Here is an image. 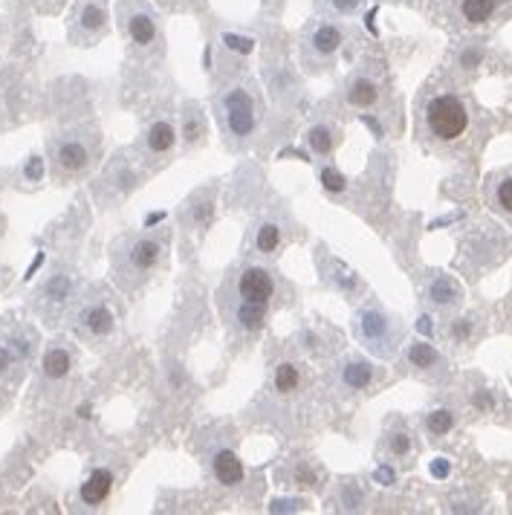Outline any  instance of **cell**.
<instances>
[{"mask_svg":"<svg viewBox=\"0 0 512 515\" xmlns=\"http://www.w3.org/2000/svg\"><path fill=\"white\" fill-rule=\"evenodd\" d=\"M426 119H428V128L435 133L437 140H457L461 133L466 131L469 125V113L461 99L454 96H437L431 99L428 111H426Z\"/></svg>","mask_w":512,"mask_h":515,"instance_id":"6da1fadb","label":"cell"},{"mask_svg":"<svg viewBox=\"0 0 512 515\" xmlns=\"http://www.w3.org/2000/svg\"><path fill=\"white\" fill-rule=\"evenodd\" d=\"M226 107H229V128H232L238 137H247V133L252 131V125H255L249 96H247V93L235 90L232 96L226 99Z\"/></svg>","mask_w":512,"mask_h":515,"instance_id":"7a4b0ae2","label":"cell"},{"mask_svg":"<svg viewBox=\"0 0 512 515\" xmlns=\"http://www.w3.org/2000/svg\"><path fill=\"white\" fill-rule=\"evenodd\" d=\"M238 287H240V295L249 298V302H266V298L273 295V276L261 267H252L240 276Z\"/></svg>","mask_w":512,"mask_h":515,"instance_id":"3957f363","label":"cell"},{"mask_svg":"<svg viewBox=\"0 0 512 515\" xmlns=\"http://www.w3.org/2000/svg\"><path fill=\"white\" fill-rule=\"evenodd\" d=\"M211 466H214V475H218L220 483L226 486H238L240 481H244V464H240V457L235 452H218L211 460Z\"/></svg>","mask_w":512,"mask_h":515,"instance_id":"277c9868","label":"cell"},{"mask_svg":"<svg viewBox=\"0 0 512 515\" xmlns=\"http://www.w3.org/2000/svg\"><path fill=\"white\" fill-rule=\"evenodd\" d=\"M128 35H130L133 44H139V47L154 44L157 41V18L145 9L133 12V15L128 18Z\"/></svg>","mask_w":512,"mask_h":515,"instance_id":"5b68a950","label":"cell"},{"mask_svg":"<svg viewBox=\"0 0 512 515\" xmlns=\"http://www.w3.org/2000/svg\"><path fill=\"white\" fill-rule=\"evenodd\" d=\"M111 486H113V475L107 469H99V472H93L90 481L82 486V501L90 507H96L102 504V501L111 495Z\"/></svg>","mask_w":512,"mask_h":515,"instance_id":"8992f818","label":"cell"},{"mask_svg":"<svg viewBox=\"0 0 512 515\" xmlns=\"http://www.w3.org/2000/svg\"><path fill=\"white\" fill-rule=\"evenodd\" d=\"M104 0L99 4V0H90V4L82 6V12H78V30L87 32V35H96V32H104Z\"/></svg>","mask_w":512,"mask_h":515,"instance_id":"52a82bcc","label":"cell"},{"mask_svg":"<svg viewBox=\"0 0 512 515\" xmlns=\"http://www.w3.org/2000/svg\"><path fill=\"white\" fill-rule=\"evenodd\" d=\"M385 333H388V321L382 313L368 310V313L359 316V336L365 339V342H371V348H376V342H382Z\"/></svg>","mask_w":512,"mask_h":515,"instance_id":"ba28073f","label":"cell"},{"mask_svg":"<svg viewBox=\"0 0 512 515\" xmlns=\"http://www.w3.org/2000/svg\"><path fill=\"white\" fill-rule=\"evenodd\" d=\"M310 44H313V52H319V56H333V52L339 50V44H342V32L336 30V26H330V23H321V26H316L313 41H310Z\"/></svg>","mask_w":512,"mask_h":515,"instance_id":"9c48e42d","label":"cell"},{"mask_svg":"<svg viewBox=\"0 0 512 515\" xmlns=\"http://www.w3.org/2000/svg\"><path fill=\"white\" fill-rule=\"evenodd\" d=\"M342 379H345V385L350 388V391H362V388H368L371 385V379H373V368L368 362H362V359H356V362H347L345 365V374H342Z\"/></svg>","mask_w":512,"mask_h":515,"instance_id":"30bf717a","label":"cell"},{"mask_svg":"<svg viewBox=\"0 0 512 515\" xmlns=\"http://www.w3.org/2000/svg\"><path fill=\"white\" fill-rule=\"evenodd\" d=\"M58 162L64 171H82L87 168V148L78 142H67L58 148Z\"/></svg>","mask_w":512,"mask_h":515,"instance_id":"8fae6325","label":"cell"},{"mask_svg":"<svg viewBox=\"0 0 512 515\" xmlns=\"http://www.w3.org/2000/svg\"><path fill=\"white\" fill-rule=\"evenodd\" d=\"M174 140H177V133L168 125V122H157V125L148 131V148H151L154 154H166L174 148Z\"/></svg>","mask_w":512,"mask_h":515,"instance_id":"7c38bea8","label":"cell"},{"mask_svg":"<svg viewBox=\"0 0 512 515\" xmlns=\"http://www.w3.org/2000/svg\"><path fill=\"white\" fill-rule=\"evenodd\" d=\"M264 316H266V302H249V298H247V302L240 304V310H238L240 328H247V330H258Z\"/></svg>","mask_w":512,"mask_h":515,"instance_id":"4fadbf2b","label":"cell"},{"mask_svg":"<svg viewBox=\"0 0 512 515\" xmlns=\"http://www.w3.org/2000/svg\"><path fill=\"white\" fill-rule=\"evenodd\" d=\"M347 102L356 107H371L376 102V85L368 78H356L347 90Z\"/></svg>","mask_w":512,"mask_h":515,"instance_id":"5bb4252c","label":"cell"},{"mask_svg":"<svg viewBox=\"0 0 512 515\" xmlns=\"http://www.w3.org/2000/svg\"><path fill=\"white\" fill-rule=\"evenodd\" d=\"M67 371H70V357H67V350H61V348L47 350V357H44V374H47L49 379H61V376H67Z\"/></svg>","mask_w":512,"mask_h":515,"instance_id":"9a60e30c","label":"cell"},{"mask_svg":"<svg viewBox=\"0 0 512 515\" xmlns=\"http://www.w3.org/2000/svg\"><path fill=\"white\" fill-rule=\"evenodd\" d=\"M157 258H159V247H157L154 240H139V243H133V249H130V264H133V267L148 269V267H154V264H157Z\"/></svg>","mask_w":512,"mask_h":515,"instance_id":"2e32d148","label":"cell"},{"mask_svg":"<svg viewBox=\"0 0 512 515\" xmlns=\"http://www.w3.org/2000/svg\"><path fill=\"white\" fill-rule=\"evenodd\" d=\"M85 324H87V330H90V333L104 336V333H111V330H113V316L107 313L104 307H93V310H87Z\"/></svg>","mask_w":512,"mask_h":515,"instance_id":"e0dca14e","label":"cell"},{"mask_svg":"<svg viewBox=\"0 0 512 515\" xmlns=\"http://www.w3.org/2000/svg\"><path fill=\"white\" fill-rule=\"evenodd\" d=\"M495 12V0H463V18L469 23H483Z\"/></svg>","mask_w":512,"mask_h":515,"instance_id":"ac0fdd59","label":"cell"},{"mask_svg":"<svg viewBox=\"0 0 512 515\" xmlns=\"http://www.w3.org/2000/svg\"><path fill=\"white\" fill-rule=\"evenodd\" d=\"M301 383V376H299V368L290 362H281L278 365V371H275V388L281 391V394H287V391H295Z\"/></svg>","mask_w":512,"mask_h":515,"instance_id":"d6986e66","label":"cell"},{"mask_svg":"<svg viewBox=\"0 0 512 515\" xmlns=\"http://www.w3.org/2000/svg\"><path fill=\"white\" fill-rule=\"evenodd\" d=\"M307 142L316 154H330V148H333V137L328 128H313L307 133Z\"/></svg>","mask_w":512,"mask_h":515,"instance_id":"ffe728a7","label":"cell"},{"mask_svg":"<svg viewBox=\"0 0 512 515\" xmlns=\"http://www.w3.org/2000/svg\"><path fill=\"white\" fill-rule=\"evenodd\" d=\"M411 362L417 365V368H428V365H435L437 362V354H435V348L431 345H411Z\"/></svg>","mask_w":512,"mask_h":515,"instance_id":"44dd1931","label":"cell"},{"mask_svg":"<svg viewBox=\"0 0 512 515\" xmlns=\"http://www.w3.org/2000/svg\"><path fill=\"white\" fill-rule=\"evenodd\" d=\"M454 426V417L449 411H435V414H428V429L435 431V435H446V431Z\"/></svg>","mask_w":512,"mask_h":515,"instance_id":"7402d4cb","label":"cell"},{"mask_svg":"<svg viewBox=\"0 0 512 515\" xmlns=\"http://www.w3.org/2000/svg\"><path fill=\"white\" fill-rule=\"evenodd\" d=\"M275 247H278V226H273V223L261 226V232H258V249H261V252H273Z\"/></svg>","mask_w":512,"mask_h":515,"instance_id":"603a6c76","label":"cell"},{"mask_svg":"<svg viewBox=\"0 0 512 515\" xmlns=\"http://www.w3.org/2000/svg\"><path fill=\"white\" fill-rule=\"evenodd\" d=\"M431 298H435L437 304H449L452 298H454V287H452L446 278H440L435 287H431Z\"/></svg>","mask_w":512,"mask_h":515,"instance_id":"cb8c5ba5","label":"cell"},{"mask_svg":"<svg viewBox=\"0 0 512 515\" xmlns=\"http://www.w3.org/2000/svg\"><path fill=\"white\" fill-rule=\"evenodd\" d=\"M321 183H325V188H330V192H342V188H345V177L339 171H333V168L321 171Z\"/></svg>","mask_w":512,"mask_h":515,"instance_id":"d4e9b609","label":"cell"},{"mask_svg":"<svg viewBox=\"0 0 512 515\" xmlns=\"http://www.w3.org/2000/svg\"><path fill=\"white\" fill-rule=\"evenodd\" d=\"M498 206L512 214V177L498 185Z\"/></svg>","mask_w":512,"mask_h":515,"instance_id":"484cf974","label":"cell"},{"mask_svg":"<svg viewBox=\"0 0 512 515\" xmlns=\"http://www.w3.org/2000/svg\"><path fill=\"white\" fill-rule=\"evenodd\" d=\"M362 0H328V6L333 12H342V15H350V12H356L359 9Z\"/></svg>","mask_w":512,"mask_h":515,"instance_id":"4316f807","label":"cell"},{"mask_svg":"<svg viewBox=\"0 0 512 515\" xmlns=\"http://www.w3.org/2000/svg\"><path fill=\"white\" fill-rule=\"evenodd\" d=\"M226 44H229V50H235V52H249L252 50V41L249 38H238V35H226Z\"/></svg>","mask_w":512,"mask_h":515,"instance_id":"83f0119b","label":"cell"},{"mask_svg":"<svg viewBox=\"0 0 512 515\" xmlns=\"http://www.w3.org/2000/svg\"><path fill=\"white\" fill-rule=\"evenodd\" d=\"M391 449H394V455H406L411 449L409 435H394V440H391Z\"/></svg>","mask_w":512,"mask_h":515,"instance_id":"f1b7e54d","label":"cell"},{"mask_svg":"<svg viewBox=\"0 0 512 515\" xmlns=\"http://www.w3.org/2000/svg\"><path fill=\"white\" fill-rule=\"evenodd\" d=\"M9 362H12L9 350H6V348H0V374H4V371L9 368Z\"/></svg>","mask_w":512,"mask_h":515,"instance_id":"f546056e","label":"cell"},{"mask_svg":"<svg viewBox=\"0 0 512 515\" xmlns=\"http://www.w3.org/2000/svg\"><path fill=\"white\" fill-rule=\"evenodd\" d=\"M38 174H41V166H38V162H32V166H30V177H38Z\"/></svg>","mask_w":512,"mask_h":515,"instance_id":"4dcf8cb0","label":"cell"},{"mask_svg":"<svg viewBox=\"0 0 512 515\" xmlns=\"http://www.w3.org/2000/svg\"><path fill=\"white\" fill-rule=\"evenodd\" d=\"M435 475H446V464H435Z\"/></svg>","mask_w":512,"mask_h":515,"instance_id":"1f68e13d","label":"cell"}]
</instances>
